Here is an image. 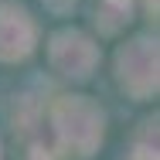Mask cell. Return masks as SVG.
<instances>
[{
    "instance_id": "6da1fadb",
    "label": "cell",
    "mask_w": 160,
    "mask_h": 160,
    "mask_svg": "<svg viewBox=\"0 0 160 160\" xmlns=\"http://www.w3.org/2000/svg\"><path fill=\"white\" fill-rule=\"evenodd\" d=\"M48 129L55 150H62L65 157L89 160L99 153L106 140V112L92 96H55L48 102Z\"/></svg>"
},
{
    "instance_id": "7a4b0ae2",
    "label": "cell",
    "mask_w": 160,
    "mask_h": 160,
    "mask_svg": "<svg viewBox=\"0 0 160 160\" xmlns=\"http://www.w3.org/2000/svg\"><path fill=\"white\" fill-rule=\"evenodd\" d=\"M112 68H116V85L129 99H136V102L157 99V92H160V48H157V38L136 34V38L123 41L116 48Z\"/></svg>"
},
{
    "instance_id": "ba28073f",
    "label": "cell",
    "mask_w": 160,
    "mask_h": 160,
    "mask_svg": "<svg viewBox=\"0 0 160 160\" xmlns=\"http://www.w3.org/2000/svg\"><path fill=\"white\" fill-rule=\"evenodd\" d=\"M147 14H150V17H157V0H147Z\"/></svg>"
},
{
    "instance_id": "52a82bcc",
    "label": "cell",
    "mask_w": 160,
    "mask_h": 160,
    "mask_svg": "<svg viewBox=\"0 0 160 160\" xmlns=\"http://www.w3.org/2000/svg\"><path fill=\"white\" fill-rule=\"evenodd\" d=\"M41 3H44L48 10H55V14H65V10H72L78 0H41Z\"/></svg>"
},
{
    "instance_id": "5b68a950",
    "label": "cell",
    "mask_w": 160,
    "mask_h": 160,
    "mask_svg": "<svg viewBox=\"0 0 160 160\" xmlns=\"http://www.w3.org/2000/svg\"><path fill=\"white\" fill-rule=\"evenodd\" d=\"M96 21L102 24V31L112 34L123 24L133 21V0H99L96 3Z\"/></svg>"
},
{
    "instance_id": "9c48e42d",
    "label": "cell",
    "mask_w": 160,
    "mask_h": 160,
    "mask_svg": "<svg viewBox=\"0 0 160 160\" xmlns=\"http://www.w3.org/2000/svg\"><path fill=\"white\" fill-rule=\"evenodd\" d=\"M0 160H3V143H0Z\"/></svg>"
},
{
    "instance_id": "8992f818",
    "label": "cell",
    "mask_w": 160,
    "mask_h": 160,
    "mask_svg": "<svg viewBox=\"0 0 160 160\" xmlns=\"http://www.w3.org/2000/svg\"><path fill=\"white\" fill-rule=\"evenodd\" d=\"M126 160H157V143H143V140H136L133 150L126 153Z\"/></svg>"
},
{
    "instance_id": "3957f363",
    "label": "cell",
    "mask_w": 160,
    "mask_h": 160,
    "mask_svg": "<svg viewBox=\"0 0 160 160\" xmlns=\"http://www.w3.org/2000/svg\"><path fill=\"white\" fill-rule=\"evenodd\" d=\"M48 65L68 82H89L99 68V44L78 28H62L48 38Z\"/></svg>"
},
{
    "instance_id": "277c9868",
    "label": "cell",
    "mask_w": 160,
    "mask_h": 160,
    "mask_svg": "<svg viewBox=\"0 0 160 160\" xmlns=\"http://www.w3.org/2000/svg\"><path fill=\"white\" fill-rule=\"evenodd\" d=\"M38 48V24L34 17L10 0H0V65L28 62Z\"/></svg>"
}]
</instances>
